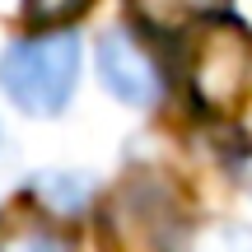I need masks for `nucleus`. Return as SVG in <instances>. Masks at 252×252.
<instances>
[{
    "label": "nucleus",
    "instance_id": "obj_8",
    "mask_svg": "<svg viewBox=\"0 0 252 252\" xmlns=\"http://www.w3.org/2000/svg\"><path fill=\"white\" fill-rule=\"evenodd\" d=\"M0 252H70V248H65V238L52 234V229L24 224V229H14V234L0 243Z\"/></svg>",
    "mask_w": 252,
    "mask_h": 252
},
{
    "label": "nucleus",
    "instance_id": "obj_9",
    "mask_svg": "<svg viewBox=\"0 0 252 252\" xmlns=\"http://www.w3.org/2000/svg\"><path fill=\"white\" fill-rule=\"evenodd\" d=\"M234 173H238V182L252 191V154H243V159H238V168H234Z\"/></svg>",
    "mask_w": 252,
    "mask_h": 252
},
{
    "label": "nucleus",
    "instance_id": "obj_1",
    "mask_svg": "<svg viewBox=\"0 0 252 252\" xmlns=\"http://www.w3.org/2000/svg\"><path fill=\"white\" fill-rule=\"evenodd\" d=\"M75 80H80V37L75 33L19 37L0 56V84L9 103L28 117H56L70 103Z\"/></svg>",
    "mask_w": 252,
    "mask_h": 252
},
{
    "label": "nucleus",
    "instance_id": "obj_2",
    "mask_svg": "<svg viewBox=\"0 0 252 252\" xmlns=\"http://www.w3.org/2000/svg\"><path fill=\"white\" fill-rule=\"evenodd\" d=\"M187 89L206 112H229L252 89V33L229 14L196 28V56L187 65Z\"/></svg>",
    "mask_w": 252,
    "mask_h": 252
},
{
    "label": "nucleus",
    "instance_id": "obj_5",
    "mask_svg": "<svg viewBox=\"0 0 252 252\" xmlns=\"http://www.w3.org/2000/svg\"><path fill=\"white\" fill-rule=\"evenodd\" d=\"M182 252H252V224H243V220H206L187 234Z\"/></svg>",
    "mask_w": 252,
    "mask_h": 252
},
{
    "label": "nucleus",
    "instance_id": "obj_3",
    "mask_svg": "<svg viewBox=\"0 0 252 252\" xmlns=\"http://www.w3.org/2000/svg\"><path fill=\"white\" fill-rule=\"evenodd\" d=\"M98 75L108 84V94L122 98L126 108H154L159 94H163L159 65L150 61V52L126 28H108L98 37Z\"/></svg>",
    "mask_w": 252,
    "mask_h": 252
},
{
    "label": "nucleus",
    "instance_id": "obj_6",
    "mask_svg": "<svg viewBox=\"0 0 252 252\" xmlns=\"http://www.w3.org/2000/svg\"><path fill=\"white\" fill-rule=\"evenodd\" d=\"M145 14H150V24L159 19V24H206V19H215L210 9L220 5V0H140Z\"/></svg>",
    "mask_w": 252,
    "mask_h": 252
},
{
    "label": "nucleus",
    "instance_id": "obj_4",
    "mask_svg": "<svg viewBox=\"0 0 252 252\" xmlns=\"http://www.w3.org/2000/svg\"><path fill=\"white\" fill-rule=\"evenodd\" d=\"M33 196L52 215H80L94 196V182L84 173H42V178H33Z\"/></svg>",
    "mask_w": 252,
    "mask_h": 252
},
{
    "label": "nucleus",
    "instance_id": "obj_7",
    "mask_svg": "<svg viewBox=\"0 0 252 252\" xmlns=\"http://www.w3.org/2000/svg\"><path fill=\"white\" fill-rule=\"evenodd\" d=\"M80 9H89V0H24V14L33 19L37 28H61V24H70Z\"/></svg>",
    "mask_w": 252,
    "mask_h": 252
}]
</instances>
